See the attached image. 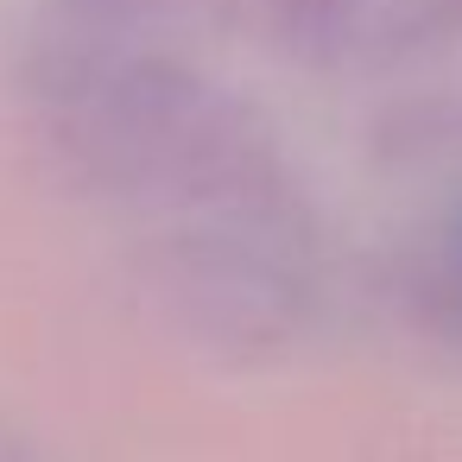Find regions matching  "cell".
<instances>
[{
    "label": "cell",
    "mask_w": 462,
    "mask_h": 462,
    "mask_svg": "<svg viewBox=\"0 0 462 462\" xmlns=\"http://www.w3.org/2000/svg\"><path fill=\"white\" fill-rule=\"evenodd\" d=\"M26 108L77 184L165 216V241L298 203L260 108L140 39L58 26L26 64Z\"/></svg>",
    "instance_id": "6da1fadb"
}]
</instances>
